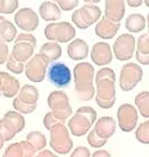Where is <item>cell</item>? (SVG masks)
<instances>
[{"mask_svg": "<svg viewBox=\"0 0 149 157\" xmlns=\"http://www.w3.org/2000/svg\"><path fill=\"white\" fill-rule=\"evenodd\" d=\"M136 139L141 144H149V120L143 121L135 132Z\"/></svg>", "mask_w": 149, "mask_h": 157, "instance_id": "cell-32", "label": "cell"}, {"mask_svg": "<svg viewBox=\"0 0 149 157\" xmlns=\"http://www.w3.org/2000/svg\"><path fill=\"white\" fill-rule=\"evenodd\" d=\"M125 28L131 33H137L147 28V20L139 13H131L125 19Z\"/></svg>", "mask_w": 149, "mask_h": 157, "instance_id": "cell-26", "label": "cell"}, {"mask_svg": "<svg viewBox=\"0 0 149 157\" xmlns=\"http://www.w3.org/2000/svg\"><path fill=\"white\" fill-rule=\"evenodd\" d=\"M86 4H98L101 0H84Z\"/></svg>", "mask_w": 149, "mask_h": 157, "instance_id": "cell-44", "label": "cell"}, {"mask_svg": "<svg viewBox=\"0 0 149 157\" xmlns=\"http://www.w3.org/2000/svg\"><path fill=\"white\" fill-rule=\"evenodd\" d=\"M5 19V17H2V16H1V14H0V23H1V21H2V20Z\"/></svg>", "mask_w": 149, "mask_h": 157, "instance_id": "cell-48", "label": "cell"}, {"mask_svg": "<svg viewBox=\"0 0 149 157\" xmlns=\"http://www.w3.org/2000/svg\"><path fill=\"white\" fill-rule=\"evenodd\" d=\"M38 98L40 92L33 85H24L13 100V107L22 114H30L37 107Z\"/></svg>", "mask_w": 149, "mask_h": 157, "instance_id": "cell-4", "label": "cell"}, {"mask_svg": "<svg viewBox=\"0 0 149 157\" xmlns=\"http://www.w3.org/2000/svg\"><path fill=\"white\" fill-rule=\"evenodd\" d=\"M50 147L60 155H67L73 149V140L70 138L69 130L65 123H57L50 128Z\"/></svg>", "mask_w": 149, "mask_h": 157, "instance_id": "cell-5", "label": "cell"}, {"mask_svg": "<svg viewBox=\"0 0 149 157\" xmlns=\"http://www.w3.org/2000/svg\"><path fill=\"white\" fill-rule=\"evenodd\" d=\"M26 140H29L37 151H41L47 145V137L40 131H31V132H29L28 136H26Z\"/></svg>", "mask_w": 149, "mask_h": 157, "instance_id": "cell-30", "label": "cell"}, {"mask_svg": "<svg viewBox=\"0 0 149 157\" xmlns=\"http://www.w3.org/2000/svg\"><path fill=\"white\" fill-rule=\"evenodd\" d=\"M101 17V10L96 4H85L82 7L75 10L72 14V21L78 29H88L96 24Z\"/></svg>", "mask_w": 149, "mask_h": 157, "instance_id": "cell-7", "label": "cell"}, {"mask_svg": "<svg viewBox=\"0 0 149 157\" xmlns=\"http://www.w3.org/2000/svg\"><path fill=\"white\" fill-rule=\"evenodd\" d=\"M10 56V51H9V45L6 42H4L2 39H0V64L6 63V61Z\"/></svg>", "mask_w": 149, "mask_h": 157, "instance_id": "cell-38", "label": "cell"}, {"mask_svg": "<svg viewBox=\"0 0 149 157\" xmlns=\"http://www.w3.org/2000/svg\"><path fill=\"white\" fill-rule=\"evenodd\" d=\"M75 82V95L81 101H88L94 97L96 88L93 85L94 67L88 62H80L73 71Z\"/></svg>", "mask_w": 149, "mask_h": 157, "instance_id": "cell-2", "label": "cell"}, {"mask_svg": "<svg viewBox=\"0 0 149 157\" xmlns=\"http://www.w3.org/2000/svg\"><path fill=\"white\" fill-rule=\"evenodd\" d=\"M93 130L101 138L109 139L116 132V121L112 117H101L97 120Z\"/></svg>", "mask_w": 149, "mask_h": 157, "instance_id": "cell-22", "label": "cell"}, {"mask_svg": "<svg viewBox=\"0 0 149 157\" xmlns=\"http://www.w3.org/2000/svg\"><path fill=\"white\" fill-rule=\"evenodd\" d=\"M88 44L81 38L73 39L67 48V54L70 59L81 61L88 56Z\"/></svg>", "mask_w": 149, "mask_h": 157, "instance_id": "cell-21", "label": "cell"}, {"mask_svg": "<svg viewBox=\"0 0 149 157\" xmlns=\"http://www.w3.org/2000/svg\"><path fill=\"white\" fill-rule=\"evenodd\" d=\"M147 28H148V35H149V13H148V16H147Z\"/></svg>", "mask_w": 149, "mask_h": 157, "instance_id": "cell-46", "label": "cell"}, {"mask_svg": "<svg viewBox=\"0 0 149 157\" xmlns=\"http://www.w3.org/2000/svg\"><path fill=\"white\" fill-rule=\"evenodd\" d=\"M4 144H5V138L2 137V135L0 133V150L2 149V147H4Z\"/></svg>", "mask_w": 149, "mask_h": 157, "instance_id": "cell-43", "label": "cell"}, {"mask_svg": "<svg viewBox=\"0 0 149 157\" xmlns=\"http://www.w3.org/2000/svg\"><path fill=\"white\" fill-rule=\"evenodd\" d=\"M36 47V38L30 32H23L17 35L14 39V45L12 48L11 55L20 62H26L32 57Z\"/></svg>", "mask_w": 149, "mask_h": 157, "instance_id": "cell-8", "label": "cell"}, {"mask_svg": "<svg viewBox=\"0 0 149 157\" xmlns=\"http://www.w3.org/2000/svg\"><path fill=\"white\" fill-rule=\"evenodd\" d=\"M17 37V28L10 20L4 19L0 23V39L6 43L13 42Z\"/></svg>", "mask_w": 149, "mask_h": 157, "instance_id": "cell-27", "label": "cell"}, {"mask_svg": "<svg viewBox=\"0 0 149 157\" xmlns=\"http://www.w3.org/2000/svg\"><path fill=\"white\" fill-rule=\"evenodd\" d=\"M135 106L143 118H149V92H141L135 97Z\"/></svg>", "mask_w": 149, "mask_h": 157, "instance_id": "cell-28", "label": "cell"}, {"mask_svg": "<svg viewBox=\"0 0 149 157\" xmlns=\"http://www.w3.org/2000/svg\"><path fill=\"white\" fill-rule=\"evenodd\" d=\"M37 150L29 140H22L12 143L6 147L4 156L5 157H33Z\"/></svg>", "mask_w": 149, "mask_h": 157, "instance_id": "cell-17", "label": "cell"}, {"mask_svg": "<svg viewBox=\"0 0 149 157\" xmlns=\"http://www.w3.org/2000/svg\"><path fill=\"white\" fill-rule=\"evenodd\" d=\"M6 68L9 69L12 74H22L24 71V68H25V63L16 59L10 54L9 59L6 61Z\"/></svg>", "mask_w": 149, "mask_h": 157, "instance_id": "cell-33", "label": "cell"}, {"mask_svg": "<svg viewBox=\"0 0 149 157\" xmlns=\"http://www.w3.org/2000/svg\"><path fill=\"white\" fill-rule=\"evenodd\" d=\"M136 49V39L131 33H123L118 36L112 47L115 57L118 61H129Z\"/></svg>", "mask_w": 149, "mask_h": 157, "instance_id": "cell-13", "label": "cell"}, {"mask_svg": "<svg viewBox=\"0 0 149 157\" xmlns=\"http://www.w3.org/2000/svg\"><path fill=\"white\" fill-rule=\"evenodd\" d=\"M135 57L137 62L148 66L149 64V35L143 33L141 35L136 42V49H135Z\"/></svg>", "mask_w": 149, "mask_h": 157, "instance_id": "cell-23", "label": "cell"}, {"mask_svg": "<svg viewBox=\"0 0 149 157\" xmlns=\"http://www.w3.org/2000/svg\"><path fill=\"white\" fill-rule=\"evenodd\" d=\"M44 36L49 40L67 43L75 37V28L68 21L50 23L44 29Z\"/></svg>", "mask_w": 149, "mask_h": 157, "instance_id": "cell-9", "label": "cell"}, {"mask_svg": "<svg viewBox=\"0 0 149 157\" xmlns=\"http://www.w3.org/2000/svg\"><path fill=\"white\" fill-rule=\"evenodd\" d=\"M2 83H1V95L5 98H14L20 89L18 78L9 73L1 71Z\"/></svg>", "mask_w": 149, "mask_h": 157, "instance_id": "cell-20", "label": "cell"}, {"mask_svg": "<svg viewBox=\"0 0 149 157\" xmlns=\"http://www.w3.org/2000/svg\"><path fill=\"white\" fill-rule=\"evenodd\" d=\"M79 4V0H57V5L62 11L74 10Z\"/></svg>", "mask_w": 149, "mask_h": 157, "instance_id": "cell-36", "label": "cell"}, {"mask_svg": "<svg viewBox=\"0 0 149 157\" xmlns=\"http://www.w3.org/2000/svg\"><path fill=\"white\" fill-rule=\"evenodd\" d=\"M4 118L10 120L11 123L13 124V126L17 130V133L22 132L25 128V119L23 117V114L18 111H7L4 114Z\"/></svg>", "mask_w": 149, "mask_h": 157, "instance_id": "cell-29", "label": "cell"}, {"mask_svg": "<svg viewBox=\"0 0 149 157\" xmlns=\"http://www.w3.org/2000/svg\"><path fill=\"white\" fill-rule=\"evenodd\" d=\"M113 59L112 49L110 44L105 42H98L93 45L91 50V59L96 66H106L110 64Z\"/></svg>", "mask_w": 149, "mask_h": 157, "instance_id": "cell-16", "label": "cell"}, {"mask_svg": "<svg viewBox=\"0 0 149 157\" xmlns=\"http://www.w3.org/2000/svg\"><path fill=\"white\" fill-rule=\"evenodd\" d=\"M18 7V0H0V14H11Z\"/></svg>", "mask_w": 149, "mask_h": 157, "instance_id": "cell-34", "label": "cell"}, {"mask_svg": "<svg viewBox=\"0 0 149 157\" xmlns=\"http://www.w3.org/2000/svg\"><path fill=\"white\" fill-rule=\"evenodd\" d=\"M47 102H48V106L51 109L53 114L62 123H65L73 113L72 106L69 104V98L62 90L51 92L48 95Z\"/></svg>", "mask_w": 149, "mask_h": 157, "instance_id": "cell-6", "label": "cell"}, {"mask_svg": "<svg viewBox=\"0 0 149 157\" xmlns=\"http://www.w3.org/2000/svg\"><path fill=\"white\" fill-rule=\"evenodd\" d=\"M97 120V112L91 106L80 107L68 120V130L75 137H82L88 132Z\"/></svg>", "mask_w": 149, "mask_h": 157, "instance_id": "cell-3", "label": "cell"}, {"mask_svg": "<svg viewBox=\"0 0 149 157\" xmlns=\"http://www.w3.org/2000/svg\"><path fill=\"white\" fill-rule=\"evenodd\" d=\"M62 10L54 1H43L40 6V17L45 21H56L61 18Z\"/></svg>", "mask_w": 149, "mask_h": 157, "instance_id": "cell-24", "label": "cell"}, {"mask_svg": "<svg viewBox=\"0 0 149 157\" xmlns=\"http://www.w3.org/2000/svg\"><path fill=\"white\" fill-rule=\"evenodd\" d=\"M139 111L131 104H123L117 109V120L123 132H131L139 121Z\"/></svg>", "mask_w": 149, "mask_h": 157, "instance_id": "cell-14", "label": "cell"}, {"mask_svg": "<svg viewBox=\"0 0 149 157\" xmlns=\"http://www.w3.org/2000/svg\"><path fill=\"white\" fill-rule=\"evenodd\" d=\"M143 78V70L136 63H127L120 69L119 74V87L124 92H130Z\"/></svg>", "mask_w": 149, "mask_h": 157, "instance_id": "cell-12", "label": "cell"}, {"mask_svg": "<svg viewBox=\"0 0 149 157\" xmlns=\"http://www.w3.org/2000/svg\"><path fill=\"white\" fill-rule=\"evenodd\" d=\"M119 28H120V23L110 20L106 17H103L97 23L94 28V32L101 39H111L116 36Z\"/></svg>", "mask_w": 149, "mask_h": 157, "instance_id": "cell-18", "label": "cell"}, {"mask_svg": "<svg viewBox=\"0 0 149 157\" xmlns=\"http://www.w3.org/2000/svg\"><path fill=\"white\" fill-rule=\"evenodd\" d=\"M125 1L130 7H139L143 2V0H125Z\"/></svg>", "mask_w": 149, "mask_h": 157, "instance_id": "cell-41", "label": "cell"}, {"mask_svg": "<svg viewBox=\"0 0 149 157\" xmlns=\"http://www.w3.org/2000/svg\"><path fill=\"white\" fill-rule=\"evenodd\" d=\"M144 4H146V6L149 9V0H144Z\"/></svg>", "mask_w": 149, "mask_h": 157, "instance_id": "cell-47", "label": "cell"}, {"mask_svg": "<svg viewBox=\"0 0 149 157\" xmlns=\"http://www.w3.org/2000/svg\"><path fill=\"white\" fill-rule=\"evenodd\" d=\"M51 1H55V2H57V0H51Z\"/></svg>", "mask_w": 149, "mask_h": 157, "instance_id": "cell-49", "label": "cell"}, {"mask_svg": "<svg viewBox=\"0 0 149 157\" xmlns=\"http://www.w3.org/2000/svg\"><path fill=\"white\" fill-rule=\"evenodd\" d=\"M14 23L22 30H24L26 32H32L40 25V17L32 9L23 7L16 12Z\"/></svg>", "mask_w": 149, "mask_h": 157, "instance_id": "cell-15", "label": "cell"}, {"mask_svg": "<svg viewBox=\"0 0 149 157\" xmlns=\"http://www.w3.org/2000/svg\"><path fill=\"white\" fill-rule=\"evenodd\" d=\"M0 133L5 138V142H7L14 138V136L17 135V130L10 120L2 117L0 119Z\"/></svg>", "mask_w": 149, "mask_h": 157, "instance_id": "cell-31", "label": "cell"}, {"mask_svg": "<svg viewBox=\"0 0 149 157\" xmlns=\"http://www.w3.org/2000/svg\"><path fill=\"white\" fill-rule=\"evenodd\" d=\"M72 157H89L91 152L86 147H78L76 149L73 150V152L70 154Z\"/></svg>", "mask_w": 149, "mask_h": 157, "instance_id": "cell-39", "label": "cell"}, {"mask_svg": "<svg viewBox=\"0 0 149 157\" xmlns=\"http://www.w3.org/2000/svg\"><path fill=\"white\" fill-rule=\"evenodd\" d=\"M47 76L50 83L57 88H66L72 82V71L63 62H51L47 69Z\"/></svg>", "mask_w": 149, "mask_h": 157, "instance_id": "cell-10", "label": "cell"}, {"mask_svg": "<svg viewBox=\"0 0 149 157\" xmlns=\"http://www.w3.org/2000/svg\"><path fill=\"white\" fill-rule=\"evenodd\" d=\"M87 142L92 147H96V149H99L103 147L106 143H108V139L105 138H101L100 136L97 135V132L94 130L88 131V136H87Z\"/></svg>", "mask_w": 149, "mask_h": 157, "instance_id": "cell-35", "label": "cell"}, {"mask_svg": "<svg viewBox=\"0 0 149 157\" xmlns=\"http://www.w3.org/2000/svg\"><path fill=\"white\" fill-rule=\"evenodd\" d=\"M1 83H2V76H1V71H0V95H1Z\"/></svg>", "mask_w": 149, "mask_h": 157, "instance_id": "cell-45", "label": "cell"}, {"mask_svg": "<svg viewBox=\"0 0 149 157\" xmlns=\"http://www.w3.org/2000/svg\"><path fill=\"white\" fill-rule=\"evenodd\" d=\"M38 156L40 157H45V156H48V157H54V156H56V154H54V152H51L50 150H44V149H42L40 152H38Z\"/></svg>", "mask_w": 149, "mask_h": 157, "instance_id": "cell-42", "label": "cell"}, {"mask_svg": "<svg viewBox=\"0 0 149 157\" xmlns=\"http://www.w3.org/2000/svg\"><path fill=\"white\" fill-rule=\"evenodd\" d=\"M96 102L101 108L109 109L116 102V75L113 69L101 68L96 74Z\"/></svg>", "mask_w": 149, "mask_h": 157, "instance_id": "cell-1", "label": "cell"}, {"mask_svg": "<svg viewBox=\"0 0 149 157\" xmlns=\"http://www.w3.org/2000/svg\"><path fill=\"white\" fill-rule=\"evenodd\" d=\"M50 62L45 57H43L41 54L32 55V57L25 62V76L29 78L31 82L38 83L42 82L47 76V69Z\"/></svg>", "mask_w": 149, "mask_h": 157, "instance_id": "cell-11", "label": "cell"}, {"mask_svg": "<svg viewBox=\"0 0 149 157\" xmlns=\"http://www.w3.org/2000/svg\"><path fill=\"white\" fill-rule=\"evenodd\" d=\"M57 123H62V121H60L59 119L53 114V112H48L44 116V118H43V125H44V128H47V130H50L51 126H54Z\"/></svg>", "mask_w": 149, "mask_h": 157, "instance_id": "cell-37", "label": "cell"}, {"mask_svg": "<svg viewBox=\"0 0 149 157\" xmlns=\"http://www.w3.org/2000/svg\"><path fill=\"white\" fill-rule=\"evenodd\" d=\"M125 13L124 0H105V16L108 19L120 23Z\"/></svg>", "mask_w": 149, "mask_h": 157, "instance_id": "cell-19", "label": "cell"}, {"mask_svg": "<svg viewBox=\"0 0 149 157\" xmlns=\"http://www.w3.org/2000/svg\"><path fill=\"white\" fill-rule=\"evenodd\" d=\"M40 54L45 57L49 62H54L57 59L61 57L62 55V48L57 42H54V40H50L44 43L40 49Z\"/></svg>", "mask_w": 149, "mask_h": 157, "instance_id": "cell-25", "label": "cell"}, {"mask_svg": "<svg viewBox=\"0 0 149 157\" xmlns=\"http://www.w3.org/2000/svg\"><path fill=\"white\" fill-rule=\"evenodd\" d=\"M91 156H93V157H110L111 156V154H110L109 151H106V150H97V151H94Z\"/></svg>", "mask_w": 149, "mask_h": 157, "instance_id": "cell-40", "label": "cell"}]
</instances>
